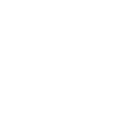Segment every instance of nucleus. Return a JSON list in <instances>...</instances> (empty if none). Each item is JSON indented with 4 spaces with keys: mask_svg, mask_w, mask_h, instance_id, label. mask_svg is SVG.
Wrapping results in <instances>:
<instances>
[]
</instances>
